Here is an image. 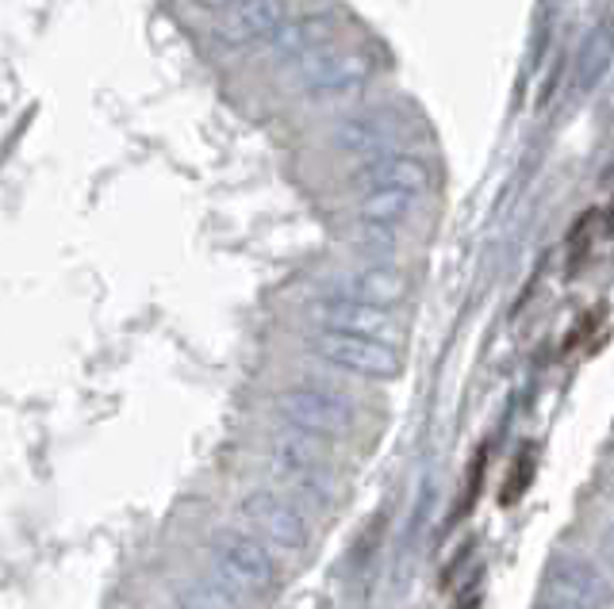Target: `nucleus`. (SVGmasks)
Returning <instances> with one entry per match:
<instances>
[{
  "label": "nucleus",
  "instance_id": "3",
  "mask_svg": "<svg viewBox=\"0 0 614 609\" xmlns=\"http://www.w3.org/2000/svg\"><path fill=\"white\" fill-rule=\"evenodd\" d=\"M326 460L331 449L326 441L308 438L296 430H277L269 438V475H273L281 487H289L292 495L326 506L331 502V475H326Z\"/></svg>",
  "mask_w": 614,
  "mask_h": 609
},
{
  "label": "nucleus",
  "instance_id": "12",
  "mask_svg": "<svg viewBox=\"0 0 614 609\" xmlns=\"http://www.w3.org/2000/svg\"><path fill=\"white\" fill-rule=\"evenodd\" d=\"M334 39V28H331V15L326 12H292L281 20V28L273 31V39H269V51L277 54V62H289L296 65L300 57H308L311 51H323V46H331Z\"/></svg>",
  "mask_w": 614,
  "mask_h": 609
},
{
  "label": "nucleus",
  "instance_id": "8",
  "mask_svg": "<svg viewBox=\"0 0 614 609\" xmlns=\"http://www.w3.org/2000/svg\"><path fill=\"white\" fill-rule=\"evenodd\" d=\"M308 318L315 323V330L368 337V342H384V345H392L396 342V334H399V323H396L392 311L365 307V303L346 300V295H326V300H315L308 307Z\"/></svg>",
  "mask_w": 614,
  "mask_h": 609
},
{
  "label": "nucleus",
  "instance_id": "1",
  "mask_svg": "<svg viewBox=\"0 0 614 609\" xmlns=\"http://www.w3.org/2000/svg\"><path fill=\"white\" fill-rule=\"evenodd\" d=\"M208 559H211V579L235 602H258V598L273 595L277 582H281L277 556L261 540H253L246 529H239V525H223V529L211 533Z\"/></svg>",
  "mask_w": 614,
  "mask_h": 609
},
{
  "label": "nucleus",
  "instance_id": "15",
  "mask_svg": "<svg viewBox=\"0 0 614 609\" xmlns=\"http://www.w3.org/2000/svg\"><path fill=\"white\" fill-rule=\"evenodd\" d=\"M362 250L368 253V261H381V265H392V258L399 253V230H381V227H362Z\"/></svg>",
  "mask_w": 614,
  "mask_h": 609
},
{
  "label": "nucleus",
  "instance_id": "11",
  "mask_svg": "<svg viewBox=\"0 0 614 609\" xmlns=\"http://www.w3.org/2000/svg\"><path fill=\"white\" fill-rule=\"evenodd\" d=\"M354 188L362 192H407V196H423L430 188V169L423 166L412 154H384V158L362 161L354 169Z\"/></svg>",
  "mask_w": 614,
  "mask_h": 609
},
{
  "label": "nucleus",
  "instance_id": "6",
  "mask_svg": "<svg viewBox=\"0 0 614 609\" xmlns=\"http://www.w3.org/2000/svg\"><path fill=\"white\" fill-rule=\"evenodd\" d=\"M368 77V57L362 51H339V46H323L311 51L292 65V85L304 88L315 101H331L350 88H357Z\"/></svg>",
  "mask_w": 614,
  "mask_h": 609
},
{
  "label": "nucleus",
  "instance_id": "7",
  "mask_svg": "<svg viewBox=\"0 0 614 609\" xmlns=\"http://www.w3.org/2000/svg\"><path fill=\"white\" fill-rule=\"evenodd\" d=\"M289 15L284 4H266V0H246V4H216L208 8V31L227 51H250L258 43H269L281 20Z\"/></svg>",
  "mask_w": 614,
  "mask_h": 609
},
{
  "label": "nucleus",
  "instance_id": "13",
  "mask_svg": "<svg viewBox=\"0 0 614 609\" xmlns=\"http://www.w3.org/2000/svg\"><path fill=\"white\" fill-rule=\"evenodd\" d=\"M415 211H419V196H407V192H368L357 203L362 227H381V230H399L404 222L415 219Z\"/></svg>",
  "mask_w": 614,
  "mask_h": 609
},
{
  "label": "nucleus",
  "instance_id": "2",
  "mask_svg": "<svg viewBox=\"0 0 614 609\" xmlns=\"http://www.w3.org/2000/svg\"><path fill=\"white\" fill-rule=\"evenodd\" d=\"M273 414L281 418L284 430L308 433V438H319V441L346 438L357 426V410L339 391L323 388L315 380H300L277 391Z\"/></svg>",
  "mask_w": 614,
  "mask_h": 609
},
{
  "label": "nucleus",
  "instance_id": "10",
  "mask_svg": "<svg viewBox=\"0 0 614 609\" xmlns=\"http://www.w3.org/2000/svg\"><path fill=\"white\" fill-rule=\"evenodd\" d=\"M334 295H346V300H357V303L376 307V311H392L412 295V280H407V273L399 265L368 261V265H362V269H350Z\"/></svg>",
  "mask_w": 614,
  "mask_h": 609
},
{
  "label": "nucleus",
  "instance_id": "16",
  "mask_svg": "<svg viewBox=\"0 0 614 609\" xmlns=\"http://www.w3.org/2000/svg\"><path fill=\"white\" fill-rule=\"evenodd\" d=\"M530 472H534V460H530V452H522L519 456V464H514V472L507 475V491H503V502L511 506L514 498L527 491V483H530Z\"/></svg>",
  "mask_w": 614,
  "mask_h": 609
},
{
  "label": "nucleus",
  "instance_id": "14",
  "mask_svg": "<svg viewBox=\"0 0 614 609\" xmlns=\"http://www.w3.org/2000/svg\"><path fill=\"white\" fill-rule=\"evenodd\" d=\"M177 609H239V602L216 579H188L177 587Z\"/></svg>",
  "mask_w": 614,
  "mask_h": 609
},
{
  "label": "nucleus",
  "instance_id": "5",
  "mask_svg": "<svg viewBox=\"0 0 614 609\" xmlns=\"http://www.w3.org/2000/svg\"><path fill=\"white\" fill-rule=\"evenodd\" d=\"M304 349L323 365L339 368V372L362 376V380H396L404 357H399L396 345L368 342V337H350V334H326L311 330L304 337Z\"/></svg>",
  "mask_w": 614,
  "mask_h": 609
},
{
  "label": "nucleus",
  "instance_id": "4",
  "mask_svg": "<svg viewBox=\"0 0 614 609\" xmlns=\"http://www.w3.org/2000/svg\"><path fill=\"white\" fill-rule=\"evenodd\" d=\"M239 517L246 522V533H250L253 540H261L269 553L296 556V553H304L311 540L300 506L284 498L281 491H269V487L250 491V495L239 502Z\"/></svg>",
  "mask_w": 614,
  "mask_h": 609
},
{
  "label": "nucleus",
  "instance_id": "17",
  "mask_svg": "<svg viewBox=\"0 0 614 609\" xmlns=\"http://www.w3.org/2000/svg\"><path fill=\"white\" fill-rule=\"evenodd\" d=\"M611 222H614V216H611Z\"/></svg>",
  "mask_w": 614,
  "mask_h": 609
},
{
  "label": "nucleus",
  "instance_id": "9",
  "mask_svg": "<svg viewBox=\"0 0 614 609\" xmlns=\"http://www.w3.org/2000/svg\"><path fill=\"white\" fill-rule=\"evenodd\" d=\"M404 130V123H399V115L392 108H368V112H357L350 115V119H342L339 127H334V143H339L342 154H350V158H384V154H392L388 146L396 143V135Z\"/></svg>",
  "mask_w": 614,
  "mask_h": 609
}]
</instances>
